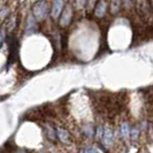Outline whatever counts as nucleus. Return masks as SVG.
<instances>
[{
	"instance_id": "nucleus-14",
	"label": "nucleus",
	"mask_w": 153,
	"mask_h": 153,
	"mask_svg": "<svg viewBox=\"0 0 153 153\" xmlns=\"http://www.w3.org/2000/svg\"><path fill=\"white\" fill-rule=\"evenodd\" d=\"M82 152H97V149L94 147H85L82 150Z\"/></svg>"
},
{
	"instance_id": "nucleus-6",
	"label": "nucleus",
	"mask_w": 153,
	"mask_h": 153,
	"mask_svg": "<svg viewBox=\"0 0 153 153\" xmlns=\"http://www.w3.org/2000/svg\"><path fill=\"white\" fill-rule=\"evenodd\" d=\"M106 9H107V4L105 0H99L97 6L94 8V15L98 16V17H102L106 13Z\"/></svg>"
},
{
	"instance_id": "nucleus-12",
	"label": "nucleus",
	"mask_w": 153,
	"mask_h": 153,
	"mask_svg": "<svg viewBox=\"0 0 153 153\" xmlns=\"http://www.w3.org/2000/svg\"><path fill=\"white\" fill-rule=\"evenodd\" d=\"M120 129H121V135H122L123 137H127L129 135V127H128V124H126V123L121 124Z\"/></svg>"
},
{
	"instance_id": "nucleus-5",
	"label": "nucleus",
	"mask_w": 153,
	"mask_h": 153,
	"mask_svg": "<svg viewBox=\"0 0 153 153\" xmlns=\"http://www.w3.org/2000/svg\"><path fill=\"white\" fill-rule=\"evenodd\" d=\"M63 9V0H53L52 1V17L58 19Z\"/></svg>"
},
{
	"instance_id": "nucleus-11",
	"label": "nucleus",
	"mask_w": 153,
	"mask_h": 153,
	"mask_svg": "<svg viewBox=\"0 0 153 153\" xmlns=\"http://www.w3.org/2000/svg\"><path fill=\"white\" fill-rule=\"evenodd\" d=\"M83 134H84L86 137H92V135H93V129H92L91 126L86 124L84 128H83Z\"/></svg>"
},
{
	"instance_id": "nucleus-13",
	"label": "nucleus",
	"mask_w": 153,
	"mask_h": 153,
	"mask_svg": "<svg viewBox=\"0 0 153 153\" xmlns=\"http://www.w3.org/2000/svg\"><path fill=\"white\" fill-rule=\"evenodd\" d=\"M131 135H132L131 137H132V139H134V140H135V139L138 137V129L136 128V127L132 129V131H131Z\"/></svg>"
},
{
	"instance_id": "nucleus-10",
	"label": "nucleus",
	"mask_w": 153,
	"mask_h": 153,
	"mask_svg": "<svg viewBox=\"0 0 153 153\" xmlns=\"http://www.w3.org/2000/svg\"><path fill=\"white\" fill-rule=\"evenodd\" d=\"M27 33L28 35H31L32 32H35L36 30V22H35V19L30 16L29 19H28V24H27Z\"/></svg>"
},
{
	"instance_id": "nucleus-4",
	"label": "nucleus",
	"mask_w": 153,
	"mask_h": 153,
	"mask_svg": "<svg viewBox=\"0 0 153 153\" xmlns=\"http://www.w3.org/2000/svg\"><path fill=\"white\" fill-rule=\"evenodd\" d=\"M61 13L62 15L60 17V24L62 27H67V25H69V23L71 21V17H73V8L68 5L65 7V9H62Z\"/></svg>"
},
{
	"instance_id": "nucleus-7",
	"label": "nucleus",
	"mask_w": 153,
	"mask_h": 153,
	"mask_svg": "<svg viewBox=\"0 0 153 153\" xmlns=\"http://www.w3.org/2000/svg\"><path fill=\"white\" fill-rule=\"evenodd\" d=\"M44 132H45V136L50 140L54 142L56 139V131H55V129H54L50 123H46L45 126H44Z\"/></svg>"
},
{
	"instance_id": "nucleus-9",
	"label": "nucleus",
	"mask_w": 153,
	"mask_h": 153,
	"mask_svg": "<svg viewBox=\"0 0 153 153\" xmlns=\"http://www.w3.org/2000/svg\"><path fill=\"white\" fill-rule=\"evenodd\" d=\"M101 139H102V143L104 145H109L113 140V135H112V131L111 129H105V131L102 132L101 135Z\"/></svg>"
},
{
	"instance_id": "nucleus-3",
	"label": "nucleus",
	"mask_w": 153,
	"mask_h": 153,
	"mask_svg": "<svg viewBox=\"0 0 153 153\" xmlns=\"http://www.w3.org/2000/svg\"><path fill=\"white\" fill-rule=\"evenodd\" d=\"M17 23H19V21H16L15 15H14V14H12L9 17L6 19V21H5L4 24H2V32L7 33V35H10V33H12V31L14 30L16 27H17Z\"/></svg>"
},
{
	"instance_id": "nucleus-1",
	"label": "nucleus",
	"mask_w": 153,
	"mask_h": 153,
	"mask_svg": "<svg viewBox=\"0 0 153 153\" xmlns=\"http://www.w3.org/2000/svg\"><path fill=\"white\" fill-rule=\"evenodd\" d=\"M48 13V7L45 1H38L33 5V15L38 21L45 20Z\"/></svg>"
},
{
	"instance_id": "nucleus-2",
	"label": "nucleus",
	"mask_w": 153,
	"mask_h": 153,
	"mask_svg": "<svg viewBox=\"0 0 153 153\" xmlns=\"http://www.w3.org/2000/svg\"><path fill=\"white\" fill-rule=\"evenodd\" d=\"M8 47H9V54H8V67L16 60V50H17V40L14 37H8Z\"/></svg>"
},
{
	"instance_id": "nucleus-8",
	"label": "nucleus",
	"mask_w": 153,
	"mask_h": 153,
	"mask_svg": "<svg viewBox=\"0 0 153 153\" xmlns=\"http://www.w3.org/2000/svg\"><path fill=\"white\" fill-rule=\"evenodd\" d=\"M56 136L60 138V140L62 143H68L69 139H70L69 132L66 129H63V128H58L56 129Z\"/></svg>"
}]
</instances>
